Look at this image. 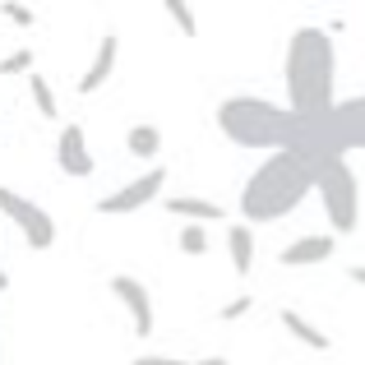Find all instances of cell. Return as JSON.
Returning <instances> with one entry per match:
<instances>
[{
    "label": "cell",
    "instance_id": "1",
    "mask_svg": "<svg viewBox=\"0 0 365 365\" xmlns=\"http://www.w3.org/2000/svg\"><path fill=\"white\" fill-rule=\"evenodd\" d=\"M338 107V51L329 28H296L287 37V111L296 120H319Z\"/></svg>",
    "mask_w": 365,
    "mask_h": 365
},
{
    "label": "cell",
    "instance_id": "2",
    "mask_svg": "<svg viewBox=\"0 0 365 365\" xmlns=\"http://www.w3.org/2000/svg\"><path fill=\"white\" fill-rule=\"evenodd\" d=\"M310 195H314V167L287 148V153H268L250 171L236 208H241L245 227H264V222H282L287 213H296Z\"/></svg>",
    "mask_w": 365,
    "mask_h": 365
},
{
    "label": "cell",
    "instance_id": "3",
    "mask_svg": "<svg viewBox=\"0 0 365 365\" xmlns=\"http://www.w3.org/2000/svg\"><path fill=\"white\" fill-rule=\"evenodd\" d=\"M217 130L236 148H264V153H287L301 134V120L287 107H273L264 98H222L217 102Z\"/></svg>",
    "mask_w": 365,
    "mask_h": 365
},
{
    "label": "cell",
    "instance_id": "4",
    "mask_svg": "<svg viewBox=\"0 0 365 365\" xmlns=\"http://www.w3.org/2000/svg\"><path fill=\"white\" fill-rule=\"evenodd\" d=\"M365 148V98H342L329 116L319 120H301V134H296L292 153L310 167L333 158H347V153Z\"/></svg>",
    "mask_w": 365,
    "mask_h": 365
},
{
    "label": "cell",
    "instance_id": "5",
    "mask_svg": "<svg viewBox=\"0 0 365 365\" xmlns=\"http://www.w3.org/2000/svg\"><path fill=\"white\" fill-rule=\"evenodd\" d=\"M314 195L324 204L333 236H351L361 227V185H356V171L347 167V158H333L314 167Z\"/></svg>",
    "mask_w": 365,
    "mask_h": 365
},
{
    "label": "cell",
    "instance_id": "6",
    "mask_svg": "<svg viewBox=\"0 0 365 365\" xmlns=\"http://www.w3.org/2000/svg\"><path fill=\"white\" fill-rule=\"evenodd\" d=\"M0 213L24 232V241L33 245V250H51L56 245V217L46 213L37 199H28V195H19V190L0 185Z\"/></svg>",
    "mask_w": 365,
    "mask_h": 365
},
{
    "label": "cell",
    "instance_id": "7",
    "mask_svg": "<svg viewBox=\"0 0 365 365\" xmlns=\"http://www.w3.org/2000/svg\"><path fill=\"white\" fill-rule=\"evenodd\" d=\"M162 185H167V167H148V171H139L134 180H125L120 190L102 195V199H98V213H102V217H125V213H139L143 204H153V199L162 195Z\"/></svg>",
    "mask_w": 365,
    "mask_h": 365
},
{
    "label": "cell",
    "instance_id": "8",
    "mask_svg": "<svg viewBox=\"0 0 365 365\" xmlns=\"http://www.w3.org/2000/svg\"><path fill=\"white\" fill-rule=\"evenodd\" d=\"M111 296L130 310L134 333H139V338H153L158 319H153V292H148V287H143L139 277H130V273H116V277H111Z\"/></svg>",
    "mask_w": 365,
    "mask_h": 365
},
{
    "label": "cell",
    "instance_id": "9",
    "mask_svg": "<svg viewBox=\"0 0 365 365\" xmlns=\"http://www.w3.org/2000/svg\"><path fill=\"white\" fill-rule=\"evenodd\" d=\"M333 255H338V236L333 232H310V236L287 241L282 255H277V264L282 268H319V264H329Z\"/></svg>",
    "mask_w": 365,
    "mask_h": 365
},
{
    "label": "cell",
    "instance_id": "10",
    "mask_svg": "<svg viewBox=\"0 0 365 365\" xmlns=\"http://www.w3.org/2000/svg\"><path fill=\"white\" fill-rule=\"evenodd\" d=\"M56 162H61V171L65 176H74V180H83V176H93V148H88V139H83V125H65L61 130V139H56Z\"/></svg>",
    "mask_w": 365,
    "mask_h": 365
},
{
    "label": "cell",
    "instance_id": "11",
    "mask_svg": "<svg viewBox=\"0 0 365 365\" xmlns=\"http://www.w3.org/2000/svg\"><path fill=\"white\" fill-rule=\"evenodd\" d=\"M116 56H120V37L116 33H102L98 51H93V65L79 74V93H83V98H88V93H98L102 83L116 74Z\"/></svg>",
    "mask_w": 365,
    "mask_h": 365
},
{
    "label": "cell",
    "instance_id": "12",
    "mask_svg": "<svg viewBox=\"0 0 365 365\" xmlns=\"http://www.w3.org/2000/svg\"><path fill=\"white\" fill-rule=\"evenodd\" d=\"M162 208H167L171 217H185V222H195V227H208V222H222V217H227L222 204H213V199H195V195H171Z\"/></svg>",
    "mask_w": 365,
    "mask_h": 365
},
{
    "label": "cell",
    "instance_id": "13",
    "mask_svg": "<svg viewBox=\"0 0 365 365\" xmlns=\"http://www.w3.org/2000/svg\"><path fill=\"white\" fill-rule=\"evenodd\" d=\"M277 319H282V329L292 333L296 342H305V347H310V351H329V347H333V338H329V333H324L319 324H310V319H305L301 310H282V314H277Z\"/></svg>",
    "mask_w": 365,
    "mask_h": 365
},
{
    "label": "cell",
    "instance_id": "14",
    "mask_svg": "<svg viewBox=\"0 0 365 365\" xmlns=\"http://www.w3.org/2000/svg\"><path fill=\"white\" fill-rule=\"evenodd\" d=\"M227 250H232V268L245 277L250 268H255V232H250L245 222H232L227 227Z\"/></svg>",
    "mask_w": 365,
    "mask_h": 365
},
{
    "label": "cell",
    "instance_id": "15",
    "mask_svg": "<svg viewBox=\"0 0 365 365\" xmlns=\"http://www.w3.org/2000/svg\"><path fill=\"white\" fill-rule=\"evenodd\" d=\"M125 148H130V158H139V162H153L162 153V130L158 125H134L130 134H125Z\"/></svg>",
    "mask_w": 365,
    "mask_h": 365
},
{
    "label": "cell",
    "instance_id": "16",
    "mask_svg": "<svg viewBox=\"0 0 365 365\" xmlns=\"http://www.w3.org/2000/svg\"><path fill=\"white\" fill-rule=\"evenodd\" d=\"M28 93H33V107L42 111L46 120L61 116V107H56V93H51V83H46V74H37V70L28 74Z\"/></svg>",
    "mask_w": 365,
    "mask_h": 365
},
{
    "label": "cell",
    "instance_id": "17",
    "mask_svg": "<svg viewBox=\"0 0 365 365\" xmlns=\"http://www.w3.org/2000/svg\"><path fill=\"white\" fill-rule=\"evenodd\" d=\"M176 250L180 255H208V227H195V222H185L180 227V236H176Z\"/></svg>",
    "mask_w": 365,
    "mask_h": 365
},
{
    "label": "cell",
    "instance_id": "18",
    "mask_svg": "<svg viewBox=\"0 0 365 365\" xmlns=\"http://www.w3.org/2000/svg\"><path fill=\"white\" fill-rule=\"evenodd\" d=\"M162 9H167V14L176 19V28H180V33H185V37H199V24H195V9H190L185 0H167V5H162Z\"/></svg>",
    "mask_w": 365,
    "mask_h": 365
},
{
    "label": "cell",
    "instance_id": "19",
    "mask_svg": "<svg viewBox=\"0 0 365 365\" xmlns=\"http://www.w3.org/2000/svg\"><path fill=\"white\" fill-rule=\"evenodd\" d=\"M0 14H5L14 28H33V24H37L33 9H28V5H14V0H5V5H0Z\"/></svg>",
    "mask_w": 365,
    "mask_h": 365
},
{
    "label": "cell",
    "instance_id": "20",
    "mask_svg": "<svg viewBox=\"0 0 365 365\" xmlns=\"http://www.w3.org/2000/svg\"><path fill=\"white\" fill-rule=\"evenodd\" d=\"M0 74H33V51H9L0 61Z\"/></svg>",
    "mask_w": 365,
    "mask_h": 365
},
{
    "label": "cell",
    "instance_id": "21",
    "mask_svg": "<svg viewBox=\"0 0 365 365\" xmlns=\"http://www.w3.org/2000/svg\"><path fill=\"white\" fill-rule=\"evenodd\" d=\"M250 305H255V296H250V292H241V296H232V301H227L222 310H217V319H222V324H232V319H241V314L250 310Z\"/></svg>",
    "mask_w": 365,
    "mask_h": 365
},
{
    "label": "cell",
    "instance_id": "22",
    "mask_svg": "<svg viewBox=\"0 0 365 365\" xmlns=\"http://www.w3.org/2000/svg\"><path fill=\"white\" fill-rule=\"evenodd\" d=\"M134 365H227L222 356H199V361H176V356H134Z\"/></svg>",
    "mask_w": 365,
    "mask_h": 365
},
{
    "label": "cell",
    "instance_id": "23",
    "mask_svg": "<svg viewBox=\"0 0 365 365\" xmlns=\"http://www.w3.org/2000/svg\"><path fill=\"white\" fill-rule=\"evenodd\" d=\"M347 277H351L356 287H365V264H351V268H347Z\"/></svg>",
    "mask_w": 365,
    "mask_h": 365
},
{
    "label": "cell",
    "instance_id": "24",
    "mask_svg": "<svg viewBox=\"0 0 365 365\" xmlns=\"http://www.w3.org/2000/svg\"><path fill=\"white\" fill-rule=\"evenodd\" d=\"M5 287H9V277H5V268H0V292H5Z\"/></svg>",
    "mask_w": 365,
    "mask_h": 365
}]
</instances>
